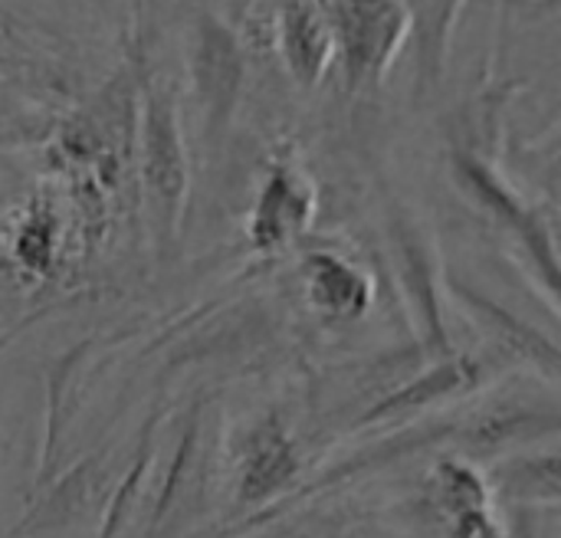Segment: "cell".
<instances>
[{
  "instance_id": "5",
  "label": "cell",
  "mask_w": 561,
  "mask_h": 538,
  "mask_svg": "<svg viewBox=\"0 0 561 538\" xmlns=\"http://www.w3.org/2000/svg\"><path fill=\"white\" fill-rule=\"evenodd\" d=\"M302 289L309 306L329 319H358L375 299L371 276L332 250H312L302 260Z\"/></svg>"
},
{
  "instance_id": "7",
  "label": "cell",
  "mask_w": 561,
  "mask_h": 538,
  "mask_svg": "<svg viewBox=\"0 0 561 538\" xmlns=\"http://www.w3.org/2000/svg\"><path fill=\"white\" fill-rule=\"evenodd\" d=\"M13 260L30 276H49L62 256V210L53 191H39L20 210L10 233Z\"/></svg>"
},
{
  "instance_id": "6",
  "label": "cell",
  "mask_w": 561,
  "mask_h": 538,
  "mask_svg": "<svg viewBox=\"0 0 561 538\" xmlns=\"http://www.w3.org/2000/svg\"><path fill=\"white\" fill-rule=\"evenodd\" d=\"M240 53H237V39L217 26L207 23L201 33V53L194 62V85L201 92L204 102V115H207V128H224L233 102H237V89H240Z\"/></svg>"
},
{
  "instance_id": "1",
  "label": "cell",
  "mask_w": 561,
  "mask_h": 538,
  "mask_svg": "<svg viewBox=\"0 0 561 538\" xmlns=\"http://www.w3.org/2000/svg\"><path fill=\"white\" fill-rule=\"evenodd\" d=\"M135 187L138 207L148 220V233L158 256L178 243L187 194H191V151L184 135L181 92L174 79L151 66L141 53L138 76V128H135Z\"/></svg>"
},
{
  "instance_id": "3",
  "label": "cell",
  "mask_w": 561,
  "mask_h": 538,
  "mask_svg": "<svg viewBox=\"0 0 561 538\" xmlns=\"http://www.w3.org/2000/svg\"><path fill=\"white\" fill-rule=\"evenodd\" d=\"M319 210V191L296 158L289 145H283L273 161L266 164V174L256 187L250 217H247V240L256 253H279L296 247Z\"/></svg>"
},
{
  "instance_id": "2",
  "label": "cell",
  "mask_w": 561,
  "mask_h": 538,
  "mask_svg": "<svg viewBox=\"0 0 561 538\" xmlns=\"http://www.w3.org/2000/svg\"><path fill=\"white\" fill-rule=\"evenodd\" d=\"M332 26L335 66L345 89L365 92L385 82L401 56L411 20L401 0H316Z\"/></svg>"
},
{
  "instance_id": "4",
  "label": "cell",
  "mask_w": 561,
  "mask_h": 538,
  "mask_svg": "<svg viewBox=\"0 0 561 538\" xmlns=\"http://www.w3.org/2000/svg\"><path fill=\"white\" fill-rule=\"evenodd\" d=\"M273 46L286 76L299 89H316L335 66L332 26L316 0H279L273 16Z\"/></svg>"
}]
</instances>
